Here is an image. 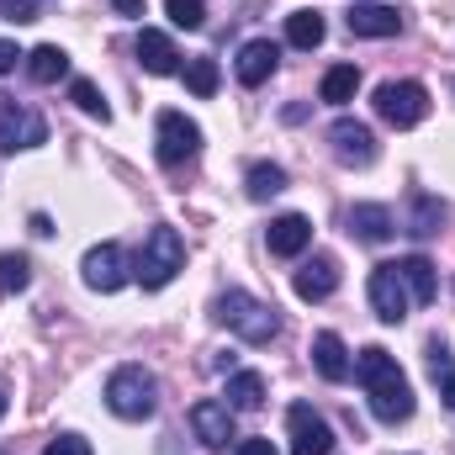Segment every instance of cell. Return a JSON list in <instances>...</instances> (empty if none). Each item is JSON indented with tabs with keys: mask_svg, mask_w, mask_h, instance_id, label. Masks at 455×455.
I'll return each mask as SVG.
<instances>
[{
	"mask_svg": "<svg viewBox=\"0 0 455 455\" xmlns=\"http://www.w3.org/2000/svg\"><path fill=\"white\" fill-rule=\"evenodd\" d=\"M355 376L371 397V419L376 424H408L413 419V387L403 376V365L381 349V344H365L355 355Z\"/></svg>",
	"mask_w": 455,
	"mask_h": 455,
	"instance_id": "1",
	"label": "cell"
},
{
	"mask_svg": "<svg viewBox=\"0 0 455 455\" xmlns=\"http://www.w3.org/2000/svg\"><path fill=\"white\" fill-rule=\"evenodd\" d=\"M212 318H218L223 329H233L243 344H270L281 334V313H275L270 302L249 297V291H223L218 307H212Z\"/></svg>",
	"mask_w": 455,
	"mask_h": 455,
	"instance_id": "2",
	"label": "cell"
},
{
	"mask_svg": "<svg viewBox=\"0 0 455 455\" xmlns=\"http://www.w3.org/2000/svg\"><path fill=\"white\" fill-rule=\"evenodd\" d=\"M180 270H186V238H180L175 228H154V233L143 238V249H138V265H132L138 286H143V291H164Z\"/></svg>",
	"mask_w": 455,
	"mask_h": 455,
	"instance_id": "3",
	"label": "cell"
},
{
	"mask_svg": "<svg viewBox=\"0 0 455 455\" xmlns=\"http://www.w3.org/2000/svg\"><path fill=\"white\" fill-rule=\"evenodd\" d=\"M107 408H112L116 419H127V424L154 419V408H159V381H154L143 365H116L112 376H107Z\"/></svg>",
	"mask_w": 455,
	"mask_h": 455,
	"instance_id": "4",
	"label": "cell"
},
{
	"mask_svg": "<svg viewBox=\"0 0 455 455\" xmlns=\"http://www.w3.org/2000/svg\"><path fill=\"white\" fill-rule=\"evenodd\" d=\"M154 154H159L164 170L191 164V159L202 154V127L186 112H159V122H154Z\"/></svg>",
	"mask_w": 455,
	"mask_h": 455,
	"instance_id": "5",
	"label": "cell"
},
{
	"mask_svg": "<svg viewBox=\"0 0 455 455\" xmlns=\"http://www.w3.org/2000/svg\"><path fill=\"white\" fill-rule=\"evenodd\" d=\"M376 116L387 127H419L429 116V91L419 80H387L376 85Z\"/></svg>",
	"mask_w": 455,
	"mask_h": 455,
	"instance_id": "6",
	"label": "cell"
},
{
	"mask_svg": "<svg viewBox=\"0 0 455 455\" xmlns=\"http://www.w3.org/2000/svg\"><path fill=\"white\" fill-rule=\"evenodd\" d=\"M37 143H48V122L32 107H16L11 96H0V154L37 148Z\"/></svg>",
	"mask_w": 455,
	"mask_h": 455,
	"instance_id": "7",
	"label": "cell"
},
{
	"mask_svg": "<svg viewBox=\"0 0 455 455\" xmlns=\"http://www.w3.org/2000/svg\"><path fill=\"white\" fill-rule=\"evenodd\" d=\"M286 424H291V455H329L334 451V429L323 413H313V403H291L286 408Z\"/></svg>",
	"mask_w": 455,
	"mask_h": 455,
	"instance_id": "8",
	"label": "cell"
},
{
	"mask_svg": "<svg viewBox=\"0 0 455 455\" xmlns=\"http://www.w3.org/2000/svg\"><path fill=\"white\" fill-rule=\"evenodd\" d=\"M408 286H403V270L397 265H376L371 270V307H376V318L381 323H403L408 318Z\"/></svg>",
	"mask_w": 455,
	"mask_h": 455,
	"instance_id": "9",
	"label": "cell"
},
{
	"mask_svg": "<svg viewBox=\"0 0 455 455\" xmlns=\"http://www.w3.org/2000/svg\"><path fill=\"white\" fill-rule=\"evenodd\" d=\"M80 275H85V286H91V291L112 297V291H122V286H127V254H122L116 243H96V249L85 254Z\"/></svg>",
	"mask_w": 455,
	"mask_h": 455,
	"instance_id": "10",
	"label": "cell"
},
{
	"mask_svg": "<svg viewBox=\"0 0 455 455\" xmlns=\"http://www.w3.org/2000/svg\"><path fill=\"white\" fill-rule=\"evenodd\" d=\"M191 435L207 445V451H223L233 445V408L218 403V397H202L196 408H191Z\"/></svg>",
	"mask_w": 455,
	"mask_h": 455,
	"instance_id": "11",
	"label": "cell"
},
{
	"mask_svg": "<svg viewBox=\"0 0 455 455\" xmlns=\"http://www.w3.org/2000/svg\"><path fill=\"white\" fill-rule=\"evenodd\" d=\"M329 143H334L339 164H371V159H376V138H371V127L355 122V116H339V122L329 127Z\"/></svg>",
	"mask_w": 455,
	"mask_h": 455,
	"instance_id": "12",
	"label": "cell"
},
{
	"mask_svg": "<svg viewBox=\"0 0 455 455\" xmlns=\"http://www.w3.org/2000/svg\"><path fill=\"white\" fill-rule=\"evenodd\" d=\"M275 64H281V48L270 43V37H254V43H243L238 48V64H233V75H238V85H265L270 75H275Z\"/></svg>",
	"mask_w": 455,
	"mask_h": 455,
	"instance_id": "13",
	"label": "cell"
},
{
	"mask_svg": "<svg viewBox=\"0 0 455 455\" xmlns=\"http://www.w3.org/2000/svg\"><path fill=\"white\" fill-rule=\"evenodd\" d=\"M297 297L302 302H323V297H334V286H339V265H334V254H313L302 270H297Z\"/></svg>",
	"mask_w": 455,
	"mask_h": 455,
	"instance_id": "14",
	"label": "cell"
},
{
	"mask_svg": "<svg viewBox=\"0 0 455 455\" xmlns=\"http://www.w3.org/2000/svg\"><path fill=\"white\" fill-rule=\"evenodd\" d=\"M265 243H270V254H281V259H297V254L313 243V223H307L302 212H286V218H275V223H270Z\"/></svg>",
	"mask_w": 455,
	"mask_h": 455,
	"instance_id": "15",
	"label": "cell"
},
{
	"mask_svg": "<svg viewBox=\"0 0 455 455\" xmlns=\"http://www.w3.org/2000/svg\"><path fill=\"white\" fill-rule=\"evenodd\" d=\"M313 365H318V376L323 381H349L355 376V360H349V349L334 329H323L318 339H313Z\"/></svg>",
	"mask_w": 455,
	"mask_h": 455,
	"instance_id": "16",
	"label": "cell"
},
{
	"mask_svg": "<svg viewBox=\"0 0 455 455\" xmlns=\"http://www.w3.org/2000/svg\"><path fill=\"white\" fill-rule=\"evenodd\" d=\"M138 64H143L148 75H180V53H175V43H170L164 32H154V27L138 32Z\"/></svg>",
	"mask_w": 455,
	"mask_h": 455,
	"instance_id": "17",
	"label": "cell"
},
{
	"mask_svg": "<svg viewBox=\"0 0 455 455\" xmlns=\"http://www.w3.org/2000/svg\"><path fill=\"white\" fill-rule=\"evenodd\" d=\"M392 228H397V218H392L381 202H360V207L349 212V233H355L360 243H387Z\"/></svg>",
	"mask_w": 455,
	"mask_h": 455,
	"instance_id": "18",
	"label": "cell"
},
{
	"mask_svg": "<svg viewBox=\"0 0 455 455\" xmlns=\"http://www.w3.org/2000/svg\"><path fill=\"white\" fill-rule=\"evenodd\" d=\"M349 32L355 37H397L403 32V16L392 5H355L349 11Z\"/></svg>",
	"mask_w": 455,
	"mask_h": 455,
	"instance_id": "19",
	"label": "cell"
},
{
	"mask_svg": "<svg viewBox=\"0 0 455 455\" xmlns=\"http://www.w3.org/2000/svg\"><path fill=\"white\" fill-rule=\"evenodd\" d=\"M445 218H451V207H445L440 196H424V191L408 196V233H413V238H435V233L445 228Z\"/></svg>",
	"mask_w": 455,
	"mask_h": 455,
	"instance_id": "20",
	"label": "cell"
},
{
	"mask_svg": "<svg viewBox=\"0 0 455 455\" xmlns=\"http://www.w3.org/2000/svg\"><path fill=\"white\" fill-rule=\"evenodd\" d=\"M27 75H32L37 85H59V80L69 75V53H64L59 43H43V48L27 53Z\"/></svg>",
	"mask_w": 455,
	"mask_h": 455,
	"instance_id": "21",
	"label": "cell"
},
{
	"mask_svg": "<svg viewBox=\"0 0 455 455\" xmlns=\"http://www.w3.org/2000/svg\"><path fill=\"white\" fill-rule=\"evenodd\" d=\"M397 270H403V286H408V297L413 302H435V265L424 259V254H408V259H397Z\"/></svg>",
	"mask_w": 455,
	"mask_h": 455,
	"instance_id": "22",
	"label": "cell"
},
{
	"mask_svg": "<svg viewBox=\"0 0 455 455\" xmlns=\"http://www.w3.org/2000/svg\"><path fill=\"white\" fill-rule=\"evenodd\" d=\"M259 403H265V376H259V371L228 376V408H233V413H254Z\"/></svg>",
	"mask_w": 455,
	"mask_h": 455,
	"instance_id": "23",
	"label": "cell"
},
{
	"mask_svg": "<svg viewBox=\"0 0 455 455\" xmlns=\"http://www.w3.org/2000/svg\"><path fill=\"white\" fill-rule=\"evenodd\" d=\"M323 32H329L323 11H291V16H286V43H291V48H318Z\"/></svg>",
	"mask_w": 455,
	"mask_h": 455,
	"instance_id": "24",
	"label": "cell"
},
{
	"mask_svg": "<svg viewBox=\"0 0 455 455\" xmlns=\"http://www.w3.org/2000/svg\"><path fill=\"white\" fill-rule=\"evenodd\" d=\"M355 91H360V69H355V64H334V69L323 75V85H318V96H323L329 107L355 101Z\"/></svg>",
	"mask_w": 455,
	"mask_h": 455,
	"instance_id": "25",
	"label": "cell"
},
{
	"mask_svg": "<svg viewBox=\"0 0 455 455\" xmlns=\"http://www.w3.org/2000/svg\"><path fill=\"white\" fill-rule=\"evenodd\" d=\"M249 202H270V196H281L286 191V170L281 164H249Z\"/></svg>",
	"mask_w": 455,
	"mask_h": 455,
	"instance_id": "26",
	"label": "cell"
},
{
	"mask_svg": "<svg viewBox=\"0 0 455 455\" xmlns=\"http://www.w3.org/2000/svg\"><path fill=\"white\" fill-rule=\"evenodd\" d=\"M218 80H223V75H218V59H191V64H186V91H191V96H202V101L218 96Z\"/></svg>",
	"mask_w": 455,
	"mask_h": 455,
	"instance_id": "27",
	"label": "cell"
},
{
	"mask_svg": "<svg viewBox=\"0 0 455 455\" xmlns=\"http://www.w3.org/2000/svg\"><path fill=\"white\" fill-rule=\"evenodd\" d=\"M69 101H75V107H80L85 116H96V122H107V116H112L107 96L96 91V80H69Z\"/></svg>",
	"mask_w": 455,
	"mask_h": 455,
	"instance_id": "28",
	"label": "cell"
},
{
	"mask_svg": "<svg viewBox=\"0 0 455 455\" xmlns=\"http://www.w3.org/2000/svg\"><path fill=\"white\" fill-rule=\"evenodd\" d=\"M27 286H32L27 254H0V291H27Z\"/></svg>",
	"mask_w": 455,
	"mask_h": 455,
	"instance_id": "29",
	"label": "cell"
},
{
	"mask_svg": "<svg viewBox=\"0 0 455 455\" xmlns=\"http://www.w3.org/2000/svg\"><path fill=\"white\" fill-rule=\"evenodd\" d=\"M164 11H170V21L186 27V32H196V27L207 21V5H202V0H164Z\"/></svg>",
	"mask_w": 455,
	"mask_h": 455,
	"instance_id": "30",
	"label": "cell"
},
{
	"mask_svg": "<svg viewBox=\"0 0 455 455\" xmlns=\"http://www.w3.org/2000/svg\"><path fill=\"white\" fill-rule=\"evenodd\" d=\"M451 371H455V355L440 339H429V376H435V381H445Z\"/></svg>",
	"mask_w": 455,
	"mask_h": 455,
	"instance_id": "31",
	"label": "cell"
},
{
	"mask_svg": "<svg viewBox=\"0 0 455 455\" xmlns=\"http://www.w3.org/2000/svg\"><path fill=\"white\" fill-rule=\"evenodd\" d=\"M43 455H96V451H91V440H80V435H59Z\"/></svg>",
	"mask_w": 455,
	"mask_h": 455,
	"instance_id": "32",
	"label": "cell"
},
{
	"mask_svg": "<svg viewBox=\"0 0 455 455\" xmlns=\"http://www.w3.org/2000/svg\"><path fill=\"white\" fill-rule=\"evenodd\" d=\"M5 21H37V0H0Z\"/></svg>",
	"mask_w": 455,
	"mask_h": 455,
	"instance_id": "33",
	"label": "cell"
},
{
	"mask_svg": "<svg viewBox=\"0 0 455 455\" xmlns=\"http://www.w3.org/2000/svg\"><path fill=\"white\" fill-rule=\"evenodd\" d=\"M233 455H275V445H270V440H238Z\"/></svg>",
	"mask_w": 455,
	"mask_h": 455,
	"instance_id": "34",
	"label": "cell"
},
{
	"mask_svg": "<svg viewBox=\"0 0 455 455\" xmlns=\"http://www.w3.org/2000/svg\"><path fill=\"white\" fill-rule=\"evenodd\" d=\"M16 59H21V53H16V43H0V75H11V69H16Z\"/></svg>",
	"mask_w": 455,
	"mask_h": 455,
	"instance_id": "35",
	"label": "cell"
},
{
	"mask_svg": "<svg viewBox=\"0 0 455 455\" xmlns=\"http://www.w3.org/2000/svg\"><path fill=\"white\" fill-rule=\"evenodd\" d=\"M32 233L48 238V233H53V218H48V212H32Z\"/></svg>",
	"mask_w": 455,
	"mask_h": 455,
	"instance_id": "36",
	"label": "cell"
},
{
	"mask_svg": "<svg viewBox=\"0 0 455 455\" xmlns=\"http://www.w3.org/2000/svg\"><path fill=\"white\" fill-rule=\"evenodd\" d=\"M122 16H143V0H112Z\"/></svg>",
	"mask_w": 455,
	"mask_h": 455,
	"instance_id": "37",
	"label": "cell"
},
{
	"mask_svg": "<svg viewBox=\"0 0 455 455\" xmlns=\"http://www.w3.org/2000/svg\"><path fill=\"white\" fill-rule=\"evenodd\" d=\"M440 397L451 403V413H455V371H451V376H445V381H440Z\"/></svg>",
	"mask_w": 455,
	"mask_h": 455,
	"instance_id": "38",
	"label": "cell"
},
{
	"mask_svg": "<svg viewBox=\"0 0 455 455\" xmlns=\"http://www.w3.org/2000/svg\"><path fill=\"white\" fill-rule=\"evenodd\" d=\"M5 408H11V403H5V392H0V419H5Z\"/></svg>",
	"mask_w": 455,
	"mask_h": 455,
	"instance_id": "39",
	"label": "cell"
},
{
	"mask_svg": "<svg viewBox=\"0 0 455 455\" xmlns=\"http://www.w3.org/2000/svg\"><path fill=\"white\" fill-rule=\"evenodd\" d=\"M355 5H365V0H355Z\"/></svg>",
	"mask_w": 455,
	"mask_h": 455,
	"instance_id": "40",
	"label": "cell"
}]
</instances>
